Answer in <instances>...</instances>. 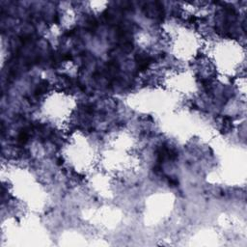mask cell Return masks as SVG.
<instances>
[{
    "mask_svg": "<svg viewBox=\"0 0 247 247\" xmlns=\"http://www.w3.org/2000/svg\"><path fill=\"white\" fill-rule=\"evenodd\" d=\"M46 88H47V84L46 83V82L41 83L38 87H37V89L35 91L36 95H41V94H42V93H44L46 91Z\"/></svg>",
    "mask_w": 247,
    "mask_h": 247,
    "instance_id": "obj_1",
    "label": "cell"
}]
</instances>
